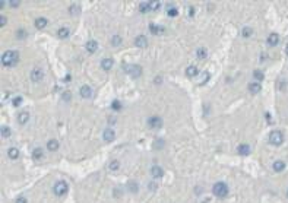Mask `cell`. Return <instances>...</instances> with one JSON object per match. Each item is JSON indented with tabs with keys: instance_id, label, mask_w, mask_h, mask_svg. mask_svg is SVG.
I'll return each instance as SVG.
<instances>
[{
	"instance_id": "4fadbf2b",
	"label": "cell",
	"mask_w": 288,
	"mask_h": 203,
	"mask_svg": "<svg viewBox=\"0 0 288 203\" xmlns=\"http://www.w3.org/2000/svg\"><path fill=\"white\" fill-rule=\"evenodd\" d=\"M97 48H98V42L95 40H89V41L86 42V51L88 53H95Z\"/></svg>"
},
{
	"instance_id": "d4e9b609",
	"label": "cell",
	"mask_w": 288,
	"mask_h": 203,
	"mask_svg": "<svg viewBox=\"0 0 288 203\" xmlns=\"http://www.w3.org/2000/svg\"><path fill=\"white\" fill-rule=\"evenodd\" d=\"M252 34H253V29L250 26H244V28L241 29V37H243V38H249V37H252Z\"/></svg>"
},
{
	"instance_id": "7dc6e473",
	"label": "cell",
	"mask_w": 288,
	"mask_h": 203,
	"mask_svg": "<svg viewBox=\"0 0 288 203\" xmlns=\"http://www.w3.org/2000/svg\"><path fill=\"white\" fill-rule=\"evenodd\" d=\"M287 194H288V191H287Z\"/></svg>"
},
{
	"instance_id": "bcb514c9",
	"label": "cell",
	"mask_w": 288,
	"mask_h": 203,
	"mask_svg": "<svg viewBox=\"0 0 288 203\" xmlns=\"http://www.w3.org/2000/svg\"><path fill=\"white\" fill-rule=\"evenodd\" d=\"M285 53H287V56H288V45L285 47Z\"/></svg>"
},
{
	"instance_id": "8992f818",
	"label": "cell",
	"mask_w": 288,
	"mask_h": 203,
	"mask_svg": "<svg viewBox=\"0 0 288 203\" xmlns=\"http://www.w3.org/2000/svg\"><path fill=\"white\" fill-rule=\"evenodd\" d=\"M42 78H44V72L40 67H35V69L31 70V80L32 82H40Z\"/></svg>"
},
{
	"instance_id": "74e56055",
	"label": "cell",
	"mask_w": 288,
	"mask_h": 203,
	"mask_svg": "<svg viewBox=\"0 0 288 203\" xmlns=\"http://www.w3.org/2000/svg\"><path fill=\"white\" fill-rule=\"evenodd\" d=\"M129 187H130L129 190L132 191V193H135V191H138V184H135L133 181H130V183H129Z\"/></svg>"
},
{
	"instance_id": "b9f144b4",
	"label": "cell",
	"mask_w": 288,
	"mask_h": 203,
	"mask_svg": "<svg viewBox=\"0 0 288 203\" xmlns=\"http://www.w3.org/2000/svg\"><path fill=\"white\" fill-rule=\"evenodd\" d=\"M5 25H6V18L2 16V18H0V26H5Z\"/></svg>"
},
{
	"instance_id": "4316f807",
	"label": "cell",
	"mask_w": 288,
	"mask_h": 203,
	"mask_svg": "<svg viewBox=\"0 0 288 203\" xmlns=\"http://www.w3.org/2000/svg\"><path fill=\"white\" fill-rule=\"evenodd\" d=\"M148 5H149V10H158V9L161 7V3H160V2H156V0L148 2Z\"/></svg>"
},
{
	"instance_id": "3957f363",
	"label": "cell",
	"mask_w": 288,
	"mask_h": 203,
	"mask_svg": "<svg viewBox=\"0 0 288 203\" xmlns=\"http://www.w3.org/2000/svg\"><path fill=\"white\" fill-rule=\"evenodd\" d=\"M284 142V135L281 130H272L269 135V143L274 146H279Z\"/></svg>"
},
{
	"instance_id": "1f68e13d",
	"label": "cell",
	"mask_w": 288,
	"mask_h": 203,
	"mask_svg": "<svg viewBox=\"0 0 288 203\" xmlns=\"http://www.w3.org/2000/svg\"><path fill=\"white\" fill-rule=\"evenodd\" d=\"M120 44H121L120 35H114L113 38H111V45H113V47H117V45H120Z\"/></svg>"
},
{
	"instance_id": "f546056e",
	"label": "cell",
	"mask_w": 288,
	"mask_h": 203,
	"mask_svg": "<svg viewBox=\"0 0 288 203\" xmlns=\"http://www.w3.org/2000/svg\"><path fill=\"white\" fill-rule=\"evenodd\" d=\"M148 10H149V5H148V2H142V3H139V12L146 13Z\"/></svg>"
},
{
	"instance_id": "f35d334b",
	"label": "cell",
	"mask_w": 288,
	"mask_h": 203,
	"mask_svg": "<svg viewBox=\"0 0 288 203\" xmlns=\"http://www.w3.org/2000/svg\"><path fill=\"white\" fill-rule=\"evenodd\" d=\"M154 146H155L156 149H158V148H162V146H164V143H162V140H158V139H156V140H155V145H154Z\"/></svg>"
},
{
	"instance_id": "f1b7e54d",
	"label": "cell",
	"mask_w": 288,
	"mask_h": 203,
	"mask_svg": "<svg viewBox=\"0 0 288 203\" xmlns=\"http://www.w3.org/2000/svg\"><path fill=\"white\" fill-rule=\"evenodd\" d=\"M108 168H110L111 171H117V170L120 168V162L117 161V159H113V161L110 162V165H108Z\"/></svg>"
},
{
	"instance_id": "4dcf8cb0",
	"label": "cell",
	"mask_w": 288,
	"mask_h": 203,
	"mask_svg": "<svg viewBox=\"0 0 288 203\" xmlns=\"http://www.w3.org/2000/svg\"><path fill=\"white\" fill-rule=\"evenodd\" d=\"M177 13H179V10H177L174 6H170V5H168L167 6V15L168 16H177Z\"/></svg>"
},
{
	"instance_id": "5bb4252c",
	"label": "cell",
	"mask_w": 288,
	"mask_h": 203,
	"mask_svg": "<svg viewBox=\"0 0 288 203\" xmlns=\"http://www.w3.org/2000/svg\"><path fill=\"white\" fill-rule=\"evenodd\" d=\"M59 142L56 140V139H51V140H48L47 142V149L50 150V152H56V150L59 149Z\"/></svg>"
},
{
	"instance_id": "6da1fadb",
	"label": "cell",
	"mask_w": 288,
	"mask_h": 203,
	"mask_svg": "<svg viewBox=\"0 0 288 203\" xmlns=\"http://www.w3.org/2000/svg\"><path fill=\"white\" fill-rule=\"evenodd\" d=\"M19 61V53L15 51V50H7L3 53L2 56V63L6 66V67H12Z\"/></svg>"
},
{
	"instance_id": "d590c367",
	"label": "cell",
	"mask_w": 288,
	"mask_h": 203,
	"mask_svg": "<svg viewBox=\"0 0 288 203\" xmlns=\"http://www.w3.org/2000/svg\"><path fill=\"white\" fill-rule=\"evenodd\" d=\"M149 29H151V32H152V34H160V31H161L155 24H151L149 25Z\"/></svg>"
},
{
	"instance_id": "836d02e7",
	"label": "cell",
	"mask_w": 288,
	"mask_h": 203,
	"mask_svg": "<svg viewBox=\"0 0 288 203\" xmlns=\"http://www.w3.org/2000/svg\"><path fill=\"white\" fill-rule=\"evenodd\" d=\"M2 136H3V138H9V136H10V129L6 127V126H3V127H2Z\"/></svg>"
},
{
	"instance_id": "ab89813d",
	"label": "cell",
	"mask_w": 288,
	"mask_h": 203,
	"mask_svg": "<svg viewBox=\"0 0 288 203\" xmlns=\"http://www.w3.org/2000/svg\"><path fill=\"white\" fill-rule=\"evenodd\" d=\"M15 203H28V200H26L25 197H18V199H16V202H15Z\"/></svg>"
},
{
	"instance_id": "9c48e42d",
	"label": "cell",
	"mask_w": 288,
	"mask_h": 203,
	"mask_svg": "<svg viewBox=\"0 0 288 203\" xmlns=\"http://www.w3.org/2000/svg\"><path fill=\"white\" fill-rule=\"evenodd\" d=\"M135 44H136V47H139V48H146L148 47V38L145 35H139V37H136V40H135Z\"/></svg>"
},
{
	"instance_id": "603a6c76",
	"label": "cell",
	"mask_w": 288,
	"mask_h": 203,
	"mask_svg": "<svg viewBox=\"0 0 288 203\" xmlns=\"http://www.w3.org/2000/svg\"><path fill=\"white\" fill-rule=\"evenodd\" d=\"M196 56H198V59H199V60H205V59H206V56H208V51H206V48H203V47L198 48V51H196Z\"/></svg>"
},
{
	"instance_id": "9a60e30c",
	"label": "cell",
	"mask_w": 288,
	"mask_h": 203,
	"mask_svg": "<svg viewBox=\"0 0 288 203\" xmlns=\"http://www.w3.org/2000/svg\"><path fill=\"white\" fill-rule=\"evenodd\" d=\"M237 152H239L240 155H249V154H250V146L247 143H241V145H239Z\"/></svg>"
},
{
	"instance_id": "52a82bcc",
	"label": "cell",
	"mask_w": 288,
	"mask_h": 203,
	"mask_svg": "<svg viewBox=\"0 0 288 203\" xmlns=\"http://www.w3.org/2000/svg\"><path fill=\"white\" fill-rule=\"evenodd\" d=\"M148 126L152 127V129H160V127L162 126L161 117H158V115H152V117H149V119H148Z\"/></svg>"
},
{
	"instance_id": "d6986e66",
	"label": "cell",
	"mask_w": 288,
	"mask_h": 203,
	"mask_svg": "<svg viewBox=\"0 0 288 203\" xmlns=\"http://www.w3.org/2000/svg\"><path fill=\"white\" fill-rule=\"evenodd\" d=\"M28 120H30V113H26V111L19 113V115H18V123L19 124H25Z\"/></svg>"
},
{
	"instance_id": "30bf717a",
	"label": "cell",
	"mask_w": 288,
	"mask_h": 203,
	"mask_svg": "<svg viewBox=\"0 0 288 203\" xmlns=\"http://www.w3.org/2000/svg\"><path fill=\"white\" fill-rule=\"evenodd\" d=\"M114 138H116V133H114V130H111V129H105L104 133H102V139H104L105 142H113Z\"/></svg>"
},
{
	"instance_id": "ee69618b",
	"label": "cell",
	"mask_w": 288,
	"mask_h": 203,
	"mask_svg": "<svg viewBox=\"0 0 288 203\" xmlns=\"http://www.w3.org/2000/svg\"><path fill=\"white\" fill-rule=\"evenodd\" d=\"M63 100H67V101H69V100H70V92H65V94H63Z\"/></svg>"
},
{
	"instance_id": "ba28073f",
	"label": "cell",
	"mask_w": 288,
	"mask_h": 203,
	"mask_svg": "<svg viewBox=\"0 0 288 203\" xmlns=\"http://www.w3.org/2000/svg\"><path fill=\"white\" fill-rule=\"evenodd\" d=\"M151 175H152L155 180H158V178H161L162 175H164V171H162V168L160 167V165H154V167L151 168Z\"/></svg>"
},
{
	"instance_id": "2e32d148",
	"label": "cell",
	"mask_w": 288,
	"mask_h": 203,
	"mask_svg": "<svg viewBox=\"0 0 288 203\" xmlns=\"http://www.w3.org/2000/svg\"><path fill=\"white\" fill-rule=\"evenodd\" d=\"M278 42H279V35H278V34H275V32L269 34V37H268V44L274 47V45H276Z\"/></svg>"
},
{
	"instance_id": "ac0fdd59",
	"label": "cell",
	"mask_w": 288,
	"mask_h": 203,
	"mask_svg": "<svg viewBox=\"0 0 288 203\" xmlns=\"http://www.w3.org/2000/svg\"><path fill=\"white\" fill-rule=\"evenodd\" d=\"M198 73H199V70H198L196 66H189V67L186 69V75L189 76V78H195V76H198Z\"/></svg>"
},
{
	"instance_id": "5b68a950",
	"label": "cell",
	"mask_w": 288,
	"mask_h": 203,
	"mask_svg": "<svg viewBox=\"0 0 288 203\" xmlns=\"http://www.w3.org/2000/svg\"><path fill=\"white\" fill-rule=\"evenodd\" d=\"M53 191H54V194L59 196V197L65 196V194L67 193V184L65 183V181H57V183L54 184V187H53Z\"/></svg>"
},
{
	"instance_id": "277c9868",
	"label": "cell",
	"mask_w": 288,
	"mask_h": 203,
	"mask_svg": "<svg viewBox=\"0 0 288 203\" xmlns=\"http://www.w3.org/2000/svg\"><path fill=\"white\" fill-rule=\"evenodd\" d=\"M123 67L126 69L127 73H130L133 78H139L140 75H142V67L139 64H124L123 63Z\"/></svg>"
},
{
	"instance_id": "ffe728a7",
	"label": "cell",
	"mask_w": 288,
	"mask_h": 203,
	"mask_svg": "<svg viewBox=\"0 0 288 203\" xmlns=\"http://www.w3.org/2000/svg\"><path fill=\"white\" fill-rule=\"evenodd\" d=\"M7 156L10 159H18L19 158V149L18 148H9L7 149Z\"/></svg>"
},
{
	"instance_id": "7a4b0ae2",
	"label": "cell",
	"mask_w": 288,
	"mask_h": 203,
	"mask_svg": "<svg viewBox=\"0 0 288 203\" xmlns=\"http://www.w3.org/2000/svg\"><path fill=\"white\" fill-rule=\"evenodd\" d=\"M212 193L215 194L216 197H225L228 194V185L222 181H218L212 185Z\"/></svg>"
},
{
	"instance_id": "7bdbcfd3",
	"label": "cell",
	"mask_w": 288,
	"mask_h": 203,
	"mask_svg": "<svg viewBox=\"0 0 288 203\" xmlns=\"http://www.w3.org/2000/svg\"><path fill=\"white\" fill-rule=\"evenodd\" d=\"M154 82H155L156 85H160V84H161V82H162V78H161V76H156V78L154 79Z\"/></svg>"
},
{
	"instance_id": "7402d4cb",
	"label": "cell",
	"mask_w": 288,
	"mask_h": 203,
	"mask_svg": "<svg viewBox=\"0 0 288 203\" xmlns=\"http://www.w3.org/2000/svg\"><path fill=\"white\" fill-rule=\"evenodd\" d=\"M101 67L104 69V70H110V69L113 67V60H111V59L101 60Z\"/></svg>"
},
{
	"instance_id": "44dd1931",
	"label": "cell",
	"mask_w": 288,
	"mask_h": 203,
	"mask_svg": "<svg viewBox=\"0 0 288 203\" xmlns=\"http://www.w3.org/2000/svg\"><path fill=\"white\" fill-rule=\"evenodd\" d=\"M284 170H285V162L284 161H275L274 162V171L281 173V171H284Z\"/></svg>"
},
{
	"instance_id": "f6af8a7d",
	"label": "cell",
	"mask_w": 288,
	"mask_h": 203,
	"mask_svg": "<svg viewBox=\"0 0 288 203\" xmlns=\"http://www.w3.org/2000/svg\"><path fill=\"white\" fill-rule=\"evenodd\" d=\"M189 15H190V16H193V15H195V7H193V6L189 7Z\"/></svg>"
},
{
	"instance_id": "484cf974",
	"label": "cell",
	"mask_w": 288,
	"mask_h": 203,
	"mask_svg": "<svg viewBox=\"0 0 288 203\" xmlns=\"http://www.w3.org/2000/svg\"><path fill=\"white\" fill-rule=\"evenodd\" d=\"M57 37H59V38H67V37H69V29L65 28V26L60 28V29L57 31Z\"/></svg>"
},
{
	"instance_id": "cb8c5ba5",
	"label": "cell",
	"mask_w": 288,
	"mask_h": 203,
	"mask_svg": "<svg viewBox=\"0 0 288 203\" xmlns=\"http://www.w3.org/2000/svg\"><path fill=\"white\" fill-rule=\"evenodd\" d=\"M42 155H44V152H42L41 148H35V149L32 150V158H34V159H37V161H38V159H41Z\"/></svg>"
},
{
	"instance_id": "7c38bea8",
	"label": "cell",
	"mask_w": 288,
	"mask_h": 203,
	"mask_svg": "<svg viewBox=\"0 0 288 203\" xmlns=\"http://www.w3.org/2000/svg\"><path fill=\"white\" fill-rule=\"evenodd\" d=\"M47 24H48V21H47V18H37L35 19V22H34V25H35V28H38V29H42V28H45L47 26Z\"/></svg>"
},
{
	"instance_id": "d6a6232c",
	"label": "cell",
	"mask_w": 288,
	"mask_h": 203,
	"mask_svg": "<svg viewBox=\"0 0 288 203\" xmlns=\"http://www.w3.org/2000/svg\"><path fill=\"white\" fill-rule=\"evenodd\" d=\"M111 108H113V110H116V111L121 110V102L119 101V100H114V101L111 102Z\"/></svg>"
},
{
	"instance_id": "e575fe53",
	"label": "cell",
	"mask_w": 288,
	"mask_h": 203,
	"mask_svg": "<svg viewBox=\"0 0 288 203\" xmlns=\"http://www.w3.org/2000/svg\"><path fill=\"white\" fill-rule=\"evenodd\" d=\"M12 104H13V107H19V105L22 104V96H15Z\"/></svg>"
},
{
	"instance_id": "60d3db41",
	"label": "cell",
	"mask_w": 288,
	"mask_h": 203,
	"mask_svg": "<svg viewBox=\"0 0 288 203\" xmlns=\"http://www.w3.org/2000/svg\"><path fill=\"white\" fill-rule=\"evenodd\" d=\"M10 6H12V7H18L19 6V2H18V0H10Z\"/></svg>"
},
{
	"instance_id": "e0dca14e",
	"label": "cell",
	"mask_w": 288,
	"mask_h": 203,
	"mask_svg": "<svg viewBox=\"0 0 288 203\" xmlns=\"http://www.w3.org/2000/svg\"><path fill=\"white\" fill-rule=\"evenodd\" d=\"M91 95H92V89H91L88 85H84V86L81 88V96H82V98H91Z\"/></svg>"
},
{
	"instance_id": "83f0119b",
	"label": "cell",
	"mask_w": 288,
	"mask_h": 203,
	"mask_svg": "<svg viewBox=\"0 0 288 203\" xmlns=\"http://www.w3.org/2000/svg\"><path fill=\"white\" fill-rule=\"evenodd\" d=\"M253 78L260 82V80H263V79H265V75H263V72H262V70H259V69H258V70H254V72H253Z\"/></svg>"
},
{
	"instance_id": "8fae6325",
	"label": "cell",
	"mask_w": 288,
	"mask_h": 203,
	"mask_svg": "<svg viewBox=\"0 0 288 203\" xmlns=\"http://www.w3.org/2000/svg\"><path fill=\"white\" fill-rule=\"evenodd\" d=\"M247 88H249V92L254 95V94H259L262 91V85L259 84V82H252V84H249Z\"/></svg>"
},
{
	"instance_id": "8d00e7d4",
	"label": "cell",
	"mask_w": 288,
	"mask_h": 203,
	"mask_svg": "<svg viewBox=\"0 0 288 203\" xmlns=\"http://www.w3.org/2000/svg\"><path fill=\"white\" fill-rule=\"evenodd\" d=\"M69 12L72 13V15H78V12H79L78 5H72V6L69 7Z\"/></svg>"
}]
</instances>
